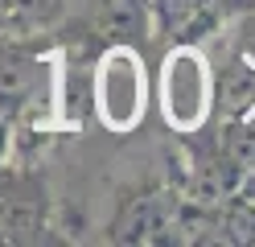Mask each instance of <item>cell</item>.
<instances>
[{"label":"cell","instance_id":"8","mask_svg":"<svg viewBox=\"0 0 255 247\" xmlns=\"http://www.w3.org/2000/svg\"><path fill=\"white\" fill-rule=\"evenodd\" d=\"M62 4L66 0H0V12L17 29H45V25L58 21Z\"/></svg>","mask_w":255,"mask_h":247},{"label":"cell","instance_id":"11","mask_svg":"<svg viewBox=\"0 0 255 247\" xmlns=\"http://www.w3.org/2000/svg\"><path fill=\"white\" fill-rule=\"evenodd\" d=\"M251 177H255V173H251ZM251 194H255V181H251ZM251 202H255V198H251Z\"/></svg>","mask_w":255,"mask_h":247},{"label":"cell","instance_id":"5","mask_svg":"<svg viewBox=\"0 0 255 247\" xmlns=\"http://www.w3.org/2000/svg\"><path fill=\"white\" fill-rule=\"evenodd\" d=\"M41 99V66L25 54H0V111H25Z\"/></svg>","mask_w":255,"mask_h":247},{"label":"cell","instance_id":"2","mask_svg":"<svg viewBox=\"0 0 255 247\" xmlns=\"http://www.w3.org/2000/svg\"><path fill=\"white\" fill-rule=\"evenodd\" d=\"M161 107H165V120L177 128V132H198L206 124V115L214 107V82L210 70H206V58L198 49H173L165 58V70H161Z\"/></svg>","mask_w":255,"mask_h":247},{"label":"cell","instance_id":"9","mask_svg":"<svg viewBox=\"0 0 255 247\" xmlns=\"http://www.w3.org/2000/svg\"><path fill=\"white\" fill-rule=\"evenodd\" d=\"M144 25V4L140 0H107L103 4V29L111 37H132Z\"/></svg>","mask_w":255,"mask_h":247},{"label":"cell","instance_id":"4","mask_svg":"<svg viewBox=\"0 0 255 247\" xmlns=\"http://www.w3.org/2000/svg\"><path fill=\"white\" fill-rule=\"evenodd\" d=\"M173 227H177V206L169 202V194H136L124 202L120 219H116V239L120 243H156Z\"/></svg>","mask_w":255,"mask_h":247},{"label":"cell","instance_id":"7","mask_svg":"<svg viewBox=\"0 0 255 247\" xmlns=\"http://www.w3.org/2000/svg\"><path fill=\"white\" fill-rule=\"evenodd\" d=\"M222 165H231L239 177L255 173V107L227 120V132H222Z\"/></svg>","mask_w":255,"mask_h":247},{"label":"cell","instance_id":"1","mask_svg":"<svg viewBox=\"0 0 255 247\" xmlns=\"http://www.w3.org/2000/svg\"><path fill=\"white\" fill-rule=\"evenodd\" d=\"M95 111L111 132H132L144 115V70L132 45H111L91 82Z\"/></svg>","mask_w":255,"mask_h":247},{"label":"cell","instance_id":"3","mask_svg":"<svg viewBox=\"0 0 255 247\" xmlns=\"http://www.w3.org/2000/svg\"><path fill=\"white\" fill-rule=\"evenodd\" d=\"M45 231V181L0 165V243H33Z\"/></svg>","mask_w":255,"mask_h":247},{"label":"cell","instance_id":"10","mask_svg":"<svg viewBox=\"0 0 255 247\" xmlns=\"http://www.w3.org/2000/svg\"><path fill=\"white\" fill-rule=\"evenodd\" d=\"M218 231H227V243H255V202H235L222 210Z\"/></svg>","mask_w":255,"mask_h":247},{"label":"cell","instance_id":"6","mask_svg":"<svg viewBox=\"0 0 255 247\" xmlns=\"http://www.w3.org/2000/svg\"><path fill=\"white\" fill-rule=\"evenodd\" d=\"M214 99H218V111L235 120V115H243L247 107H255V62L243 54L235 58L227 70H222L218 87H214Z\"/></svg>","mask_w":255,"mask_h":247}]
</instances>
